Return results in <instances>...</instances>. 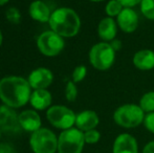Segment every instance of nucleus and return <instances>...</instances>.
Listing matches in <instances>:
<instances>
[{
    "label": "nucleus",
    "instance_id": "f257e3e1",
    "mask_svg": "<svg viewBox=\"0 0 154 153\" xmlns=\"http://www.w3.org/2000/svg\"><path fill=\"white\" fill-rule=\"evenodd\" d=\"M32 87L27 79L8 76L0 80V101L11 108H21L29 103Z\"/></svg>",
    "mask_w": 154,
    "mask_h": 153
},
{
    "label": "nucleus",
    "instance_id": "f03ea898",
    "mask_svg": "<svg viewBox=\"0 0 154 153\" xmlns=\"http://www.w3.org/2000/svg\"><path fill=\"white\" fill-rule=\"evenodd\" d=\"M48 24L51 31L65 39L75 37L80 33L82 22L75 10L64 6L53 11Z\"/></svg>",
    "mask_w": 154,
    "mask_h": 153
},
{
    "label": "nucleus",
    "instance_id": "7ed1b4c3",
    "mask_svg": "<svg viewBox=\"0 0 154 153\" xmlns=\"http://www.w3.org/2000/svg\"><path fill=\"white\" fill-rule=\"evenodd\" d=\"M116 51L109 42L95 43L92 45L88 54L89 63L94 69L100 72H105L113 66L116 62Z\"/></svg>",
    "mask_w": 154,
    "mask_h": 153
},
{
    "label": "nucleus",
    "instance_id": "20e7f679",
    "mask_svg": "<svg viewBox=\"0 0 154 153\" xmlns=\"http://www.w3.org/2000/svg\"><path fill=\"white\" fill-rule=\"evenodd\" d=\"M146 113L143 111L140 105L124 104L114 110L113 121L118 126L125 129H133L140 126L144 123Z\"/></svg>",
    "mask_w": 154,
    "mask_h": 153
},
{
    "label": "nucleus",
    "instance_id": "39448f33",
    "mask_svg": "<svg viewBox=\"0 0 154 153\" xmlns=\"http://www.w3.org/2000/svg\"><path fill=\"white\" fill-rule=\"evenodd\" d=\"M85 144L84 132L72 127L61 131L58 136V153H82Z\"/></svg>",
    "mask_w": 154,
    "mask_h": 153
},
{
    "label": "nucleus",
    "instance_id": "423d86ee",
    "mask_svg": "<svg viewBox=\"0 0 154 153\" xmlns=\"http://www.w3.org/2000/svg\"><path fill=\"white\" fill-rule=\"evenodd\" d=\"M29 146L34 153H56L58 152V137L51 129L41 127L31 134Z\"/></svg>",
    "mask_w": 154,
    "mask_h": 153
},
{
    "label": "nucleus",
    "instance_id": "0eeeda50",
    "mask_svg": "<svg viewBox=\"0 0 154 153\" xmlns=\"http://www.w3.org/2000/svg\"><path fill=\"white\" fill-rule=\"evenodd\" d=\"M77 115L64 105H51L46 110V118L53 127L67 130L75 125Z\"/></svg>",
    "mask_w": 154,
    "mask_h": 153
},
{
    "label": "nucleus",
    "instance_id": "6e6552de",
    "mask_svg": "<svg viewBox=\"0 0 154 153\" xmlns=\"http://www.w3.org/2000/svg\"><path fill=\"white\" fill-rule=\"evenodd\" d=\"M37 48L46 57H56L60 55L65 47L64 38L51 29L43 32L38 36L36 41Z\"/></svg>",
    "mask_w": 154,
    "mask_h": 153
},
{
    "label": "nucleus",
    "instance_id": "1a4fd4ad",
    "mask_svg": "<svg viewBox=\"0 0 154 153\" xmlns=\"http://www.w3.org/2000/svg\"><path fill=\"white\" fill-rule=\"evenodd\" d=\"M0 128L8 134H18L22 128L19 123V115L14 108L2 104L0 106Z\"/></svg>",
    "mask_w": 154,
    "mask_h": 153
},
{
    "label": "nucleus",
    "instance_id": "9d476101",
    "mask_svg": "<svg viewBox=\"0 0 154 153\" xmlns=\"http://www.w3.org/2000/svg\"><path fill=\"white\" fill-rule=\"evenodd\" d=\"M32 89H47L54 82V74L46 67H38L32 70L27 78Z\"/></svg>",
    "mask_w": 154,
    "mask_h": 153
},
{
    "label": "nucleus",
    "instance_id": "9b49d317",
    "mask_svg": "<svg viewBox=\"0 0 154 153\" xmlns=\"http://www.w3.org/2000/svg\"><path fill=\"white\" fill-rule=\"evenodd\" d=\"M138 15L133 8H124L123 11L116 17L118 26L123 33L132 34L138 27Z\"/></svg>",
    "mask_w": 154,
    "mask_h": 153
},
{
    "label": "nucleus",
    "instance_id": "f8f14e48",
    "mask_svg": "<svg viewBox=\"0 0 154 153\" xmlns=\"http://www.w3.org/2000/svg\"><path fill=\"white\" fill-rule=\"evenodd\" d=\"M112 153H138L137 139L130 133H121L113 142Z\"/></svg>",
    "mask_w": 154,
    "mask_h": 153
},
{
    "label": "nucleus",
    "instance_id": "ddd939ff",
    "mask_svg": "<svg viewBox=\"0 0 154 153\" xmlns=\"http://www.w3.org/2000/svg\"><path fill=\"white\" fill-rule=\"evenodd\" d=\"M19 123L22 130L26 132H35L41 128V116L35 109H25L19 113Z\"/></svg>",
    "mask_w": 154,
    "mask_h": 153
},
{
    "label": "nucleus",
    "instance_id": "4468645a",
    "mask_svg": "<svg viewBox=\"0 0 154 153\" xmlns=\"http://www.w3.org/2000/svg\"><path fill=\"white\" fill-rule=\"evenodd\" d=\"M118 23L111 17H104L101 19L97 25V35L99 38L104 42H111L114 39H116L118 35Z\"/></svg>",
    "mask_w": 154,
    "mask_h": 153
},
{
    "label": "nucleus",
    "instance_id": "2eb2a0df",
    "mask_svg": "<svg viewBox=\"0 0 154 153\" xmlns=\"http://www.w3.org/2000/svg\"><path fill=\"white\" fill-rule=\"evenodd\" d=\"M99 124V115L94 110L86 109V110L81 111L77 115L75 126L83 132H86V131L91 130V129H97Z\"/></svg>",
    "mask_w": 154,
    "mask_h": 153
},
{
    "label": "nucleus",
    "instance_id": "dca6fc26",
    "mask_svg": "<svg viewBox=\"0 0 154 153\" xmlns=\"http://www.w3.org/2000/svg\"><path fill=\"white\" fill-rule=\"evenodd\" d=\"M51 10L46 2L42 0H34L29 6V15L32 20L37 22L46 23L51 16Z\"/></svg>",
    "mask_w": 154,
    "mask_h": 153
},
{
    "label": "nucleus",
    "instance_id": "f3484780",
    "mask_svg": "<svg viewBox=\"0 0 154 153\" xmlns=\"http://www.w3.org/2000/svg\"><path fill=\"white\" fill-rule=\"evenodd\" d=\"M53 96L48 89H35L32 91L29 104L37 111L47 110L51 106Z\"/></svg>",
    "mask_w": 154,
    "mask_h": 153
},
{
    "label": "nucleus",
    "instance_id": "a211bd4d",
    "mask_svg": "<svg viewBox=\"0 0 154 153\" xmlns=\"http://www.w3.org/2000/svg\"><path fill=\"white\" fill-rule=\"evenodd\" d=\"M132 63L134 67L140 70H151L154 68V51L149 48L137 50L133 55Z\"/></svg>",
    "mask_w": 154,
    "mask_h": 153
},
{
    "label": "nucleus",
    "instance_id": "6ab92c4d",
    "mask_svg": "<svg viewBox=\"0 0 154 153\" xmlns=\"http://www.w3.org/2000/svg\"><path fill=\"white\" fill-rule=\"evenodd\" d=\"M140 107L143 109L145 113H150L154 111V91L150 90L147 91L142 96L140 99V103H138Z\"/></svg>",
    "mask_w": 154,
    "mask_h": 153
},
{
    "label": "nucleus",
    "instance_id": "aec40b11",
    "mask_svg": "<svg viewBox=\"0 0 154 153\" xmlns=\"http://www.w3.org/2000/svg\"><path fill=\"white\" fill-rule=\"evenodd\" d=\"M124 6L118 0H109L105 5V13L107 17L116 18L120 15V13L123 11Z\"/></svg>",
    "mask_w": 154,
    "mask_h": 153
},
{
    "label": "nucleus",
    "instance_id": "412c9836",
    "mask_svg": "<svg viewBox=\"0 0 154 153\" xmlns=\"http://www.w3.org/2000/svg\"><path fill=\"white\" fill-rule=\"evenodd\" d=\"M140 8L145 18L154 21V0H142Z\"/></svg>",
    "mask_w": 154,
    "mask_h": 153
},
{
    "label": "nucleus",
    "instance_id": "4be33fe9",
    "mask_svg": "<svg viewBox=\"0 0 154 153\" xmlns=\"http://www.w3.org/2000/svg\"><path fill=\"white\" fill-rule=\"evenodd\" d=\"M65 98L68 102H75L78 98V87L73 81H68L65 86Z\"/></svg>",
    "mask_w": 154,
    "mask_h": 153
},
{
    "label": "nucleus",
    "instance_id": "5701e85b",
    "mask_svg": "<svg viewBox=\"0 0 154 153\" xmlns=\"http://www.w3.org/2000/svg\"><path fill=\"white\" fill-rule=\"evenodd\" d=\"M87 76V68L85 65H78L75 67L71 74V81H73L75 84L82 82Z\"/></svg>",
    "mask_w": 154,
    "mask_h": 153
},
{
    "label": "nucleus",
    "instance_id": "b1692460",
    "mask_svg": "<svg viewBox=\"0 0 154 153\" xmlns=\"http://www.w3.org/2000/svg\"><path fill=\"white\" fill-rule=\"evenodd\" d=\"M84 139L87 145H94L97 144L101 139V132L97 129H91L84 132Z\"/></svg>",
    "mask_w": 154,
    "mask_h": 153
},
{
    "label": "nucleus",
    "instance_id": "393cba45",
    "mask_svg": "<svg viewBox=\"0 0 154 153\" xmlns=\"http://www.w3.org/2000/svg\"><path fill=\"white\" fill-rule=\"evenodd\" d=\"M5 17L8 19V22L13 23V24H19L21 21V14L20 11L17 8H8L5 12Z\"/></svg>",
    "mask_w": 154,
    "mask_h": 153
},
{
    "label": "nucleus",
    "instance_id": "a878e982",
    "mask_svg": "<svg viewBox=\"0 0 154 153\" xmlns=\"http://www.w3.org/2000/svg\"><path fill=\"white\" fill-rule=\"evenodd\" d=\"M143 125L150 133L154 134V111L150 113H146Z\"/></svg>",
    "mask_w": 154,
    "mask_h": 153
},
{
    "label": "nucleus",
    "instance_id": "bb28decb",
    "mask_svg": "<svg viewBox=\"0 0 154 153\" xmlns=\"http://www.w3.org/2000/svg\"><path fill=\"white\" fill-rule=\"evenodd\" d=\"M122 3L124 8H134V6L140 4L142 0H118Z\"/></svg>",
    "mask_w": 154,
    "mask_h": 153
},
{
    "label": "nucleus",
    "instance_id": "cd10ccee",
    "mask_svg": "<svg viewBox=\"0 0 154 153\" xmlns=\"http://www.w3.org/2000/svg\"><path fill=\"white\" fill-rule=\"evenodd\" d=\"M0 153H16V151L11 144L0 143Z\"/></svg>",
    "mask_w": 154,
    "mask_h": 153
},
{
    "label": "nucleus",
    "instance_id": "c85d7f7f",
    "mask_svg": "<svg viewBox=\"0 0 154 153\" xmlns=\"http://www.w3.org/2000/svg\"><path fill=\"white\" fill-rule=\"evenodd\" d=\"M142 153H154V141H150L144 146Z\"/></svg>",
    "mask_w": 154,
    "mask_h": 153
},
{
    "label": "nucleus",
    "instance_id": "c756f323",
    "mask_svg": "<svg viewBox=\"0 0 154 153\" xmlns=\"http://www.w3.org/2000/svg\"><path fill=\"white\" fill-rule=\"evenodd\" d=\"M110 44L112 45V47H113L116 51L121 50V48H122V42H121V40H119V39H114L113 41L110 42Z\"/></svg>",
    "mask_w": 154,
    "mask_h": 153
},
{
    "label": "nucleus",
    "instance_id": "7c9ffc66",
    "mask_svg": "<svg viewBox=\"0 0 154 153\" xmlns=\"http://www.w3.org/2000/svg\"><path fill=\"white\" fill-rule=\"evenodd\" d=\"M8 1H10V0H0V6L5 5L6 3H8Z\"/></svg>",
    "mask_w": 154,
    "mask_h": 153
},
{
    "label": "nucleus",
    "instance_id": "2f4dec72",
    "mask_svg": "<svg viewBox=\"0 0 154 153\" xmlns=\"http://www.w3.org/2000/svg\"><path fill=\"white\" fill-rule=\"evenodd\" d=\"M2 41H3V35H2V32L0 29V46L2 45Z\"/></svg>",
    "mask_w": 154,
    "mask_h": 153
},
{
    "label": "nucleus",
    "instance_id": "473e14b6",
    "mask_svg": "<svg viewBox=\"0 0 154 153\" xmlns=\"http://www.w3.org/2000/svg\"><path fill=\"white\" fill-rule=\"evenodd\" d=\"M89 1H91V2H102V1H105V0H89Z\"/></svg>",
    "mask_w": 154,
    "mask_h": 153
},
{
    "label": "nucleus",
    "instance_id": "72a5a7b5",
    "mask_svg": "<svg viewBox=\"0 0 154 153\" xmlns=\"http://www.w3.org/2000/svg\"><path fill=\"white\" fill-rule=\"evenodd\" d=\"M1 135H2V130H1V128H0V139H1Z\"/></svg>",
    "mask_w": 154,
    "mask_h": 153
}]
</instances>
